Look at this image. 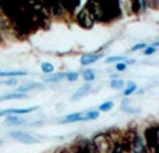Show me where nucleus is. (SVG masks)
<instances>
[{
	"label": "nucleus",
	"mask_w": 159,
	"mask_h": 153,
	"mask_svg": "<svg viewBox=\"0 0 159 153\" xmlns=\"http://www.w3.org/2000/svg\"><path fill=\"white\" fill-rule=\"evenodd\" d=\"M66 78L69 79V81H71V82H74V81H77L78 79V72H69V74H66Z\"/></svg>",
	"instance_id": "obj_20"
},
{
	"label": "nucleus",
	"mask_w": 159,
	"mask_h": 153,
	"mask_svg": "<svg viewBox=\"0 0 159 153\" xmlns=\"http://www.w3.org/2000/svg\"><path fill=\"white\" fill-rule=\"evenodd\" d=\"M75 153H93V149H92V146H82L81 149H78Z\"/></svg>",
	"instance_id": "obj_21"
},
{
	"label": "nucleus",
	"mask_w": 159,
	"mask_h": 153,
	"mask_svg": "<svg viewBox=\"0 0 159 153\" xmlns=\"http://www.w3.org/2000/svg\"><path fill=\"white\" fill-rule=\"evenodd\" d=\"M91 92H92V85H89V84H85L84 86H81V88H80V89L77 90V92H75L74 95L71 96V100H73V102H75V100H78V99L84 98V96L89 95Z\"/></svg>",
	"instance_id": "obj_6"
},
{
	"label": "nucleus",
	"mask_w": 159,
	"mask_h": 153,
	"mask_svg": "<svg viewBox=\"0 0 159 153\" xmlns=\"http://www.w3.org/2000/svg\"><path fill=\"white\" fill-rule=\"evenodd\" d=\"M2 85H10V86H14V85H17V79H16V78L6 79V81H3Z\"/></svg>",
	"instance_id": "obj_23"
},
{
	"label": "nucleus",
	"mask_w": 159,
	"mask_h": 153,
	"mask_svg": "<svg viewBox=\"0 0 159 153\" xmlns=\"http://www.w3.org/2000/svg\"><path fill=\"white\" fill-rule=\"evenodd\" d=\"M77 22L80 25H81L82 28H92V25H93V17H92V14H91V11L87 8V6H85V8H82L81 11H78L77 13Z\"/></svg>",
	"instance_id": "obj_3"
},
{
	"label": "nucleus",
	"mask_w": 159,
	"mask_h": 153,
	"mask_svg": "<svg viewBox=\"0 0 159 153\" xmlns=\"http://www.w3.org/2000/svg\"><path fill=\"white\" fill-rule=\"evenodd\" d=\"M27 71H0V76H25Z\"/></svg>",
	"instance_id": "obj_12"
},
{
	"label": "nucleus",
	"mask_w": 159,
	"mask_h": 153,
	"mask_svg": "<svg viewBox=\"0 0 159 153\" xmlns=\"http://www.w3.org/2000/svg\"><path fill=\"white\" fill-rule=\"evenodd\" d=\"M124 86V81L123 79H119V78H113L110 81V88L112 89H121Z\"/></svg>",
	"instance_id": "obj_16"
},
{
	"label": "nucleus",
	"mask_w": 159,
	"mask_h": 153,
	"mask_svg": "<svg viewBox=\"0 0 159 153\" xmlns=\"http://www.w3.org/2000/svg\"><path fill=\"white\" fill-rule=\"evenodd\" d=\"M127 57L126 56H113V57H107L105 60V63L109 64V63H121V61H126Z\"/></svg>",
	"instance_id": "obj_17"
},
{
	"label": "nucleus",
	"mask_w": 159,
	"mask_h": 153,
	"mask_svg": "<svg viewBox=\"0 0 159 153\" xmlns=\"http://www.w3.org/2000/svg\"><path fill=\"white\" fill-rule=\"evenodd\" d=\"M10 137L13 138L14 141H18V142L25 143V145H31V143L39 142V138L34 137V135L28 134V132H22V131H13V132H10Z\"/></svg>",
	"instance_id": "obj_4"
},
{
	"label": "nucleus",
	"mask_w": 159,
	"mask_h": 153,
	"mask_svg": "<svg viewBox=\"0 0 159 153\" xmlns=\"http://www.w3.org/2000/svg\"><path fill=\"white\" fill-rule=\"evenodd\" d=\"M127 67H129V66H127L124 61H121V63H117V64H116V70H117V71H124Z\"/></svg>",
	"instance_id": "obj_25"
},
{
	"label": "nucleus",
	"mask_w": 159,
	"mask_h": 153,
	"mask_svg": "<svg viewBox=\"0 0 159 153\" xmlns=\"http://www.w3.org/2000/svg\"><path fill=\"white\" fill-rule=\"evenodd\" d=\"M102 57V55H85L81 57V64L82 66H89V64L95 63V61H98L99 59Z\"/></svg>",
	"instance_id": "obj_9"
},
{
	"label": "nucleus",
	"mask_w": 159,
	"mask_h": 153,
	"mask_svg": "<svg viewBox=\"0 0 159 153\" xmlns=\"http://www.w3.org/2000/svg\"><path fill=\"white\" fill-rule=\"evenodd\" d=\"M27 98H28L27 93H17V92H13V93H7V95L0 96V100H13V99H27Z\"/></svg>",
	"instance_id": "obj_10"
},
{
	"label": "nucleus",
	"mask_w": 159,
	"mask_h": 153,
	"mask_svg": "<svg viewBox=\"0 0 159 153\" xmlns=\"http://www.w3.org/2000/svg\"><path fill=\"white\" fill-rule=\"evenodd\" d=\"M135 90H137V85H135L134 82L129 81V82H127L126 89H124V96H130V95H133V93H134Z\"/></svg>",
	"instance_id": "obj_14"
},
{
	"label": "nucleus",
	"mask_w": 159,
	"mask_h": 153,
	"mask_svg": "<svg viewBox=\"0 0 159 153\" xmlns=\"http://www.w3.org/2000/svg\"><path fill=\"white\" fill-rule=\"evenodd\" d=\"M78 121H84V111L74 113V114H69L60 120V124H69V123H78Z\"/></svg>",
	"instance_id": "obj_7"
},
{
	"label": "nucleus",
	"mask_w": 159,
	"mask_h": 153,
	"mask_svg": "<svg viewBox=\"0 0 159 153\" xmlns=\"http://www.w3.org/2000/svg\"><path fill=\"white\" fill-rule=\"evenodd\" d=\"M113 106H115V102L107 100V102H105V103H102L101 106H99V111H109V110L113 109Z\"/></svg>",
	"instance_id": "obj_18"
},
{
	"label": "nucleus",
	"mask_w": 159,
	"mask_h": 153,
	"mask_svg": "<svg viewBox=\"0 0 159 153\" xmlns=\"http://www.w3.org/2000/svg\"><path fill=\"white\" fill-rule=\"evenodd\" d=\"M41 68H42V71H43L45 74L49 75V74H52V72H53L55 67H53V64H50V63H42Z\"/></svg>",
	"instance_id": "obj_19"
},
{
	"label": "nucleus",
	"mask_w": 159,
	"mask_h": 153,
	"mask_svg": "<svg viewBox=\"0 0 159 153\" xmlns=\"http://www.w3.org/2000/svg\"><path fill=\"white\" fill-rule=\"evenodd\" d=\"M64 76H66V74H64V72H57V74H49V75L43 76V78H42V81L46 82V84H55V82H60V81H63Z\"/></svg>",
	"instance_id": "obj_8"
},
{
	"label": "nucleus",
	"mask_w": 159,
	"mask_h": 153,
	"mask_svg": "<svg viewBox=\"0 0 159 153\" xmlns=\"http://www.w3.org/2000/svg\"><path fill=\"white\" fill-rule=\"evenodd\" d=\"M99 117V111L95 110H89V111H84V121H89V120H96Z\"/></svg>",
	"instance_id": "obj_13"
},
{
	"label": "nucleus",
	"mask_w": 159,
	"mask_h": 153,
	"mask_svg": "<svg viewBox=\"0 0 159 153\" xmlns=\"http://www.w3.org/2000/svg\"><path fill=\"white\" fill-rule=\"evenodd\" d=\"M43 88V84L41 82H27V84H22L20 85L18 88L14 89V92L17 93H27L28 90H32V89H42Z\"/></svg>",
	"instance_id": "obj_5"
},
{
	"label": "nucleus",
	"mask_w": 159,
	"mask_h": 153,
	"mask_svg": "<svg viewBox=\"0 0 159 153\" xmlns=\"http://www.w3.org/2000/svg\"><path fill=\"white\" fill-rule=\"evenodd\" d=\"M2 84H3V81H0V85H2Z\"/></svg>",
	"instance_id": "obj_26"
},
{
	"label": "nucleus",
	"mask_w": 159,
	"mask_h": 153,
	"mask_svg": "<svg viewBox=\"0 0 159 153\" xmlns=\"http://www.w3.org/2000/svg\"><path fill=\"white\" fill-rule=\"evenodd\" d=\"M87 8L91 11L93 20H99V21H113V20L119 18L121 15L120 4L117 2H110V3H87Z\"/></svg>",
	"instance_id": "obj_1"
},
{
	"label": "nucleus",
	"mask_w": 159,
	"mask_h": 153,
	"mask_svg": "<svg viewBox=\"0 0 159 153\" xmlns=\"http://www.w3.org/2000/svg\"><path fill=\"white\" fill-rule=\"evenodd\" d=\"M145 47H147V45H145V43H137V45H134V46L131 47V52H137V50L145 49Z\"/></svg>",
	"instance_id": "obj_22"
},
{
	"label": "nucleus",
	"mask_w": 159,
	"mask_h": 153,
	"mask_svg": "<svg viewBox=\"0 0 159 153\" xmlns=\"http://www.w3.org/2000/svg\"><path fill=\"white\" fill-rule=\"evenodd\" d=\"M27 121L18 118L17 116H7V121H6V125H21V124H25Z\"/></svg>",
	"instance_id": "obj_11"
},
{
	"label": "nucleus",
	"mask_w": 159,
	"mask_h": 153,
	"mask_svg": "<svg viewBox=\"0 0 159 153\" xmlns=\"http://www.w3.org/2000/svg\"><path fill=\"white\" fill-rule=\"evenodd\" d=\"M81 74H82V78L87 82H91L95 79V71H92V70H82Z\"/></svg>",
	"instance_id": "obj_15"
},
{
	"label": "nucleus",
	"mask_w": 159,
	"mask_h": 153,
	"mask_svg": "<svg viewBox=\"0 0 159 153\" xmlns=\"http://www.w3.org/2000/svg\"><path fill=\"white\" fill-rule=\"evenodd\" d=\"M145 139H147L145 146L148 149V152L151 151L152 153H155V149H157V145H158V125L157 124L149 125L145 129Z\"/></svg>",
	"instance_id": "obj_2"
},
{
	"label": "nucleus",
	"mask_w": 159,
	"mask_h": 153,
	"mask_svg": "<svg viewBox=\"0 0 159 153\" xmlns=\"http://www.w3.org/2000/svg\"><path fill=\"white\" fill-rule=\"evenodd\" d=\"M155 52H157V49H154V47H151V46H148V47L144 49V55L145 56H151V55H154Z\"/></svg>",
	"instance_id": "obj_24"
}]
</instances>
